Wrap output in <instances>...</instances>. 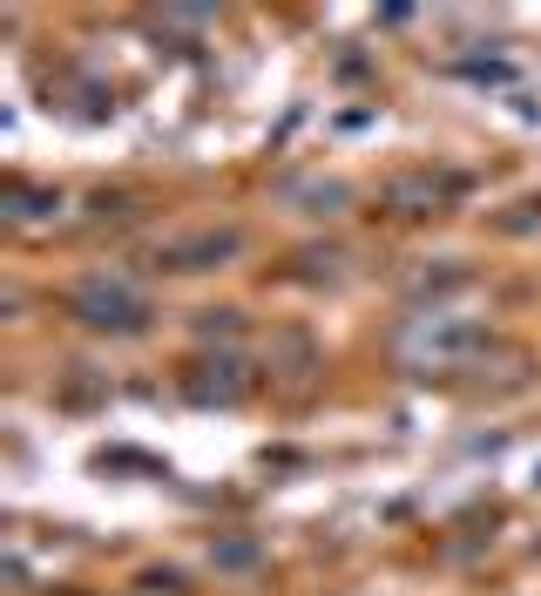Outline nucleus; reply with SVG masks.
<instances>
[{
    "label": "nucleus",
    "instance_id": "f257e3e1",
    "mask_svg": "<svg viewBox=\"0 0 541 596\" xmlns=\"http://www.w3.org/2000/svg\"><path fill=\"white\" fill-rule=\"evenodd\" d=\"M75 319H81V325H102V332H136V325L149 319V305H142V292H129L122 279H88V285L75 292Z\"/></svg>",
    "mask_w": 541,
    "mask_h": 596
},
{
    "label": "nucleus",
    "instance_id": "20e7f679",
    "mask_svg": "<svg viewBox=\"0 0 541 596\" xmlns=\"http://www.w3.org/2000/svg\"><path fill=\"white\" fill-rule=\"evenodd\" d=\"M528 488H541V461H534V468H528Z\"/></svg>",
    "mask_w": 541,
    "mask_h": 596
},
{
    "label": "nucleus",
    "instance_id": "f03ea898",
    "mask_svg": "<svg viewBox=\"0 0 541 596\" xmlns=\"http://www.w3.org/2000/svg\"><path fill=\"white\" fill-rule=\"evenodd\" d=\"M237 251H244V237H237V231H197V237L163 244V265H169V272H210V265L237 258Z\"/></svg>",
    "mask_w": 541,
    "mask_h": 596
},
{
    "label": "nucleus",
    "instance_id": "7ed1b4c3",
    "mask_svg": "<svg viewBox=\"0 0 541 596\" xmlns=\"http://www.w3.org/2000/svg\"><path fill=\"white\" fill-rule=\"evenodd\" d=\"M468 346H481V332H474L468 319H420V325L406 332V353H420V360H454V353H468Z\"/></svg>",
    "mask_w": 541,
    "mask_h": 596
}]
</instances>
